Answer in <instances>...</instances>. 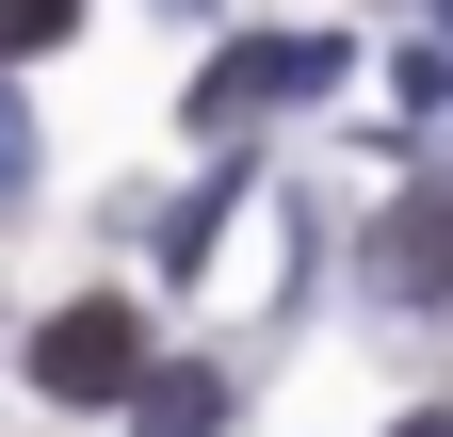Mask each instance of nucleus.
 Masks as SVG:
<instances>
[{
	"label": "nucleus",
	"instance_id": "nucleus-8",
	"mask_svg": "<svg viewBox=\"0 0 453 437\" xmlns=\"http://www.w3.org/2000/svg\"><path fill=\"white\" fill-rule=\"evenodd\" d=\"M437 17H453V0H437Z\"/></svg>",
	"mask_w": 453,
	"mask_h": 437
},
{
	"label": "nucleus",
	"instance_id": "nucleus-4",
	"mask_svg": "<svg viewBox=\"0 0 453 437\" xmlns=\"http://www.w3.org/2000/svg\"><path fill=\"white\" fill-rule=\"evenodd\" d=\"M226 421V372H146V405H130V437H211Z\"/></svg>",
	"mask_w": 453,
	"mask_h": 437
},
{
	"label": "nucleus",
	"instance_id": "nucleus-3",
	"mask_svg": "<svg viewBox=\"0 0 453 437\" xmlns=\"http://www.w3.org/2000/svg\"><path fill=\"white\" fill-rule=\"evenodd\" d=\"M372 292H388V308H437V292H453V179H437V195H388V227H372Z\"/></svg>",
	"mask_w": 453,
	"mask_h": 437
},
{
	"label": "nucleus",
	"instance_id": "nucleus-2",
	"mask_svg": "<svg viewBox=\"0 0 453 437\" xmlns=\"http://www.w3.org/2000/svg\"><path fill=\"white\" fill-rule=\"evenodd\" d=\"M324 81H340V33H259L195 81V130H259L275 97H324Z\"/></svg>",
	"mask_w": 453,
	"mask_h": 437
},
{
	"label": "nucleus",
	"instance_id": "nucleus-5",
	"mask_svg": "<svg viewBox=\"0 0 453 437\" xmlns=\"http://www.w3.org/2000/svg\"><path fill=\"white\" fill-rule=\"evenodd\" d=\"M65 17H81V0H0V65H17V49H49Z\"/></svg>",
	"mask_w": 453,
	"mask_h": 437
},
{
	"label": "nucleus",
	"instance_id": "nucleus-1",
	"mask_svg": "<svg viewBox=\"0 0 453 437\" xmlns=\"http://www.w3.org/2000/svg\"><path fill=\"white\" fill-rule=\"evenodd\" d=\"M33 389L49 405H146V324L81 292V308H49V341H33Z\"/></svg>",
	"mask_w": 453,
	"mask_h": 437
},
{
	"label": "nucleus",
	"instance_id": "nucleus-7",
	"mask_svg": "<svg viewBox=\"0 0 453 437\" xmlns=\"http://www.w3.org/2000/svg\"><path fill=\"white\" fill-rule=\"evenodd\" d=\"M405 437H453V421H405Z\"/></svg>",
	"mask_w": 453,
	"mask_h": 437
},
{
	"label": "nucleus",
	"instance_id": "nucleus-6",
	"mask_svg": "<svg viewBox=\"0 0 453 437\" xmlns=\"http://www.w3.org/2000/svg\"><path fill=\"white\" fill-rule=\"evenodd\" d=\"M33 179V114H17V81H0V195Z\"/></svg>",
	"mask_w": 453,
	"mask_h": 437
}]
</instances>
